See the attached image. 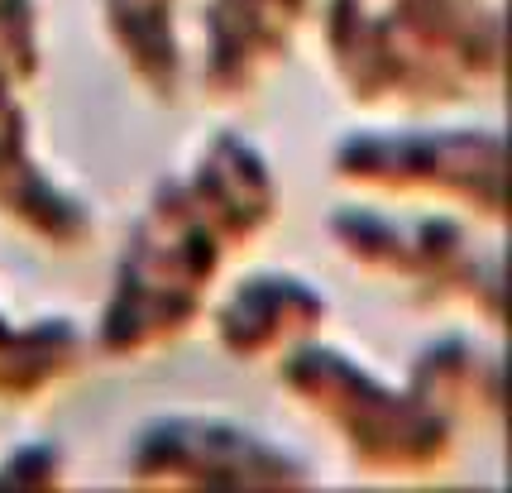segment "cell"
I'll use <instances>...</instances> for the list:
<instances>
[{"instance_id":"1","label":"cell","mask_w":512,"mask_h":493,"mask_svg":"<svg viewBox=\"0 0 512 493\" xmlns=\"http://www.w3.org/2000/svg\"><path fill=\"white\" fill-rule=\"evenodd\" d=\"M278 221V178L254 139L211 130L197 158L158 178L125 235L91 350L144 359L192 336L225 264L254 249Z\"/></svg>"},{"instance_id":"2","label":"cell","mask_w":512,"mask_h":493,"mask_svg":"<svg viewBox=\"0 0 512 493\" xmlns=\"http://www.w3.org/2000/svg\"><path fill=\"white\" fill-rule=\"evenodd\" d=\"M278 388L335 431L364 479H431L474 431L503 417V355L474 336H441L412 359L407 379L383 383L326 340L278 355Z\"/></svg>"},{"instance_id":"3","label":"cell","mask_w":512,"mask_h":493,"mask_svg":"<svg viewBox=\"0 0 512 493\" xmlns=\"http://www.w3.org/2000/svg\"><path fill=\"white\" fill-rule=\"evenodd\" d=\"M321 39L359 111L446 115L503 91V0H326Z\"/></svg>"},{"instance_id":"4","label":"cell","mask_w":512,"mask_h":493,"mask_svg":"<svg viewBox=\"0 0 512 493\" xmlns=\"http://www.w3.org/2000/svg\"><path fill=\"white\" fill-rule=\"evenodd\" d=\"M331 178L379 197H426L498 235L508 225V139L493 125L350 130L331 149Z\"/></svg>"},{"instance_id":"5","label":"cell","mask_w":512,"mask_h":493,"mask_svg":"<svg viewBox=\"0 0 512 493\" xmlns=\"http://www.w3.org/2000/svg\"><path fill=\"white\" fill-rule=\"evenodd\" d=\"M326 230L331 245L369 278L393 283L422 307H460L493 336L503 331V249L484 245L474 221L335 206Z\"/></svg>"},{"instance_id":"6","label":"cell","mask_w":512,"mask_h":493,"mask_svg":"<svg viewBox=\"0 0 512 493\" xmlns=\"http://www.w3.org/2000/svg\"><path fill=\"white\" fill-rule=\"evenodd\" d=\"M39 10L34 0H0V221L44 249H82L96 235V216L82 197L34 154V125L24 91L39 82Z\"/></svg>"},{"instance_id":"7","label":"cell","mask_w":512,"mask_h":493,"mask_svg":"<svg viewBox=\"0 0 512 493\" xmlns=\"http://www.w3.org/2000/svg\"><path fill=\"white\" fill-rule=\"evenodd\" d=\"M130 484L168 489H302L316 470L278 441L211 417H163L134 436Z\"/></svg>"},{"instance_id":"8","label":"cell","mask_w":512,"mask_h":493,"mask_svg":"<svg viewBox=\"0 0 512 493\" xmlns=\"http://www.w3.org/2000/svg\"><path fill=\"white\" fill-rule=\"evenodd\" d=\"M316 0H206L201 87L211 101H245L292 53Z\"/></svg>"},{"instance_id":"9","label":"cell","mask_w":512,"mask_h":493,"mask_svg":"<svg viewBox=\"0 0 512 493\" xmlns=\"http://www.w3.org/2000/svg\"><path fill=\"white\" fill-rule=\"evenodd\" d=\"M331 321L326 292L312 288L297 273H249L225 292V302L211 312V336L230 359H278L292 345L316 340Z\"/></svg>"},{"instance_id":"10","label":"cell","mask_w":512,"mask_h":493,"mask_svg":"<svg viewBox=\"0 0 512 493\" xmlns=\"http://www.w3.org/2000/svg\"><path fill=\"white\" fill-rule=\"evenodd\" d=\"M91 340L67 316L10 321L0 312V407L44 403L63 383L82 374Z\"/></svg>"},{"instance_id":"11","label":"cell","mask_w":512,"mask_h":493,"mask_svg":"<svg viewBox=\"0 0 512 493\" xmlns=\"http://www.w3.org/2000/svg\"><path fill=\"white\" fill-rule=\"evenodd\" d=\"M178 5L182 0H101L115 58L154 101H173L182 91Z\"/></svg>"},{"instance_id":"12","label":"cell","mask_w":512,"mask_h":493,"mask_svg":"<svg viewBox=\"0 0 512 493\" xmlns=\"http://www.w3.org/2000/svg\"><path fill=\"white\" fill-rule=\"evenodd\" d=\"M63 450L48 446V441H29L15 446L0 460V484H63Z\"/></svg>"}]
</instances>
